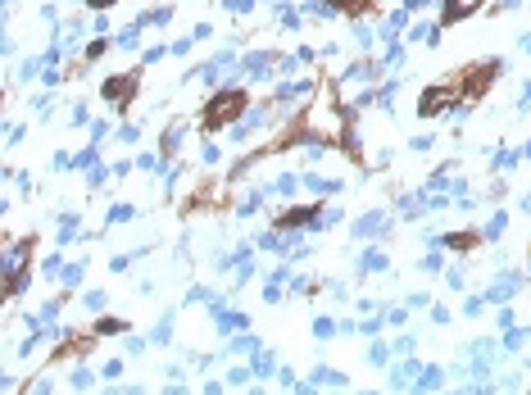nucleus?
Listing matches in <instances>:
<instances>
[{"instance_id":"f257e3e1","label":"nucleus","mask_w":531,"mask_h":395,"mask_svg":"<svg viewBox=\"0 0 531 395\" xmlns=\"http://www.w3.org/2000/svg\"><path fill=\"white\" fill-rule=\"evenodd\" d=\"M246 105H250V96L246 91H236V87H227V91H214V100L205 105V114H200V128L205 132H218V128H232L241 114H246Z\"/></svg>"},{"instance_id":"39448f33","label":"nucleus","mask_w":531,"mask_h":395,"mask_svg":"<svg viewBox=\"0 0 531 395\" xmlns=\"http://www.w3.org/2000/svg\"><path fill=\"white\" fill-rule=\"evenodd\" d=\"M132 87H137V73H123V78H109L105 82V100H114L118 109L128 105V96H132Z\"/></svg>"},{"instance_id":"7ed1b4c3","label":"nucleus","mask_w":531,"mask_h":395,"mask_svg":"<svg viewBox=\"0 0 531 395\" xmlns=\"http://www.w3.org/2000/svg\"><path fill=\"white\" fill-rule=\"evenodd\" d=\"M459 100V91H454V82H436V87L423 91V100H418V119H436V114H445V109Z\"/></svg>"},{"instance_id":"0eeeda50","label":"nucleus","mask_w":531,"mask_h":395,"mask_svg":"<svg viewBox=\"0 0 531 395\" xmlns=\"http://www.w3.org/2000/svg\"><path fill=\"white\" fill-rule=\"evenodd\" d=\"M445 246H450V250H472V246H477V237H472V232H450Z\"/></svg>"},{"instance_id":"423d86ee","label":"nucleus","mask_w":531,"mask_h":395,"mask_svg":"<svg viewBox=\"0 0 531 395\" xmlns=\"http://www.w3.org/2000/svg\"><path fill=\"white\" fill-rule=\"evenodd\" d=\"M314 214H318V205H309V209H291V214L277 218V228H305V223H309Z\"/></svg>"},{"instance_id":"20e7f679","label":"nucleus","mask_w":531,"mask_h":395,"mask_svg":"<svg viewBox=\"0 0 531 395\" xmlns=\"http://www.w3.org/2000/svg\"><path fill=\"white\" fill-rule=\"evenodd\" d=\"M486 0H445L441 5V23H463L468 14H477Z\"/></svg>"},{"instance_id":"1a4fd4ad","label":"nucleus","mask_w":531,"mask_h":395,"mask_svg":"<svg viewBox=\"0 0 531 395\" xmlns=\"http://www.w3.org/2000/svg\"><path fill=\"white\" fill-rule=\"evenodd\" d=\"M91 10H109V5H118V0H87Z\"/></svg>"},{"instance_id":"f03ea898","label":"nucleus","mask_w":531,"mask_h":395,"mask_svg":"<svg viewBox=\"0 0 531 395\" xmlns=\"http://www.w3.org/2000/svg\"><path fill=\"white\" fill-rule=\"evenodd\" d=\"M495 73H500L495 64H477V69H459L450 82H454V91H459V100H463V96L477 100V96H482V91L495 82Z\"/></svg>"},{"instance_id":"6e6552de","label":"nucleus","mask_w":531,"mask_h":395,"mask_svg":"<svg viewBox=\"0 0 531 395\" xmlns=\"http://www.w3.org/2000/svg\"><path fill=\"white\" fill-rule=\"evenodd\" d=\"M332 5H336V10H345V14H359L368 0H332Z\"/></svg>"}]
</instances>
